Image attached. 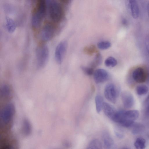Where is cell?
Returning a JSON list of instances; mask_svg holds the SVG:
<instances>
[{"label":"cell","instance_id":"2","mask_svg":"<svg viewBox=\"0 0 149 149\" xmlns=\"http://www.w3.org/2000/svg\"><path fill=\"white\" fill-rule=\"evenodd\" d=\"M35 51L37 66L38 68H41L45 65L48 61V47L45 44H41L37 47Z\"/></svg>","mask_w":149,"mask_h":149},{"label":"cell","instance_id":"21","mask_svg":"<svg viewBox=\"0 0 149 149\" xmlns=\"http://www.w3.org/2000/svg\"><path fill=\"white\" fill-rule=\"evenodd\" d=\"M102 61V57L101 54L99 53H97L91 63L90 66L94 69L100 65Z\"/></svg>","mask_w":149,"mask_h":149},{"label":"cell","instance_id":"3","mask_svg":"<svg viewBox=\"0 0 149 149\" xmlns=\"http://www.w3.org/2000/svg\"><path fill=\"white\" fill-rule=\"evenodd\" d=\"M49 12L52 20L56 22H60L62 19L63 11L61 4L56 1H50L49 4Z\"/></svg>","mask_w":149,"mask_h":149},{"label":"cell","instance_id":"30","mask_svg":"<svg viewBox=\"0 0 149 149\" xmlns=\"http://www.w3.org/2000/svg\"><path fill=\"white\" fill-rule=\"evenodd\" d=\"M122 22L123 25H127L128 24L127 21L125 18H123L122 19Z\"/></svg>","mask_w":149,"mask_h":149},{"label":"cell","instance_id":"17","mask_svg":"<svg viewBox=\"0 0 149 149\" xmlns=\"http://www.w3.org/2000/svg\"><path fill=\"white\" fill-rule=\"evenodd\" d=\"M6 26L7 31L10 33H13L16 28V24L12 18L8 17H6Z\"/></svg>","mask_w":149,"mask_h":149},{"label":"cell","instance_id":"11","mask_svg":"<svg viewBox=\"0 0 149 149\" xmlns=\"http://www.w3.org/2000/svg\"><path fill=\"white\" fill-rule=\"evenodd\" d=\"M132 76L134 81L139 83L145 82L147 78L145 70L140 67L136 68L134 70Z\"/></svg>","mask_w":149,"mask_h":149},{"label":"cell","instance_id":"13","mask_svg":"<svg viewBox=\"0 0 149 149\" xmlns=\"http://www.w3.org/2000/svg\"><path fill=\"white\" fill-rule=\"evenodd\" d=\"M102 109L105 115L111 120L117 111L112 105L105 102H104Z\"/></svg>","mask_w":149,"mask_h":149},{"label":"cell","instance_id":"16","mask_svg":"<svg viewBox=\"0 0 149 149\" xmlns=\"http://www.w3.org/2000/svg\"><path fill=\"white\" fill-rule=\"evenodd\" d=\"M11 88L9 86L6 84H2L0 88V96L3 98H6L10 95Z\"/></svg>","mask_w":149,"mask_h":149},{"label":"cell","instance_id":"31","mask_svg":"<svg viewBox=\"0 0 149 149\" xmlns=\"http://www.w3.org/2000/svg\"><path fill=\"white\" fill-rule=\"evenodd\" d=\"M146 115L149 117V104L146 110Z\"/></svg>","mask_w":149,"mask_h":149},{"label":"cell","instance_id":"10","mask_svg":"<svg viewBox=\"0 0 149 149\" xmlns=\"http://www.w3.org/2000/svg\"><path fill=\"white\" fill-rule=\"evenodd\" d=\"M121 99L124 107L125 108H130L134 105V100L132 94L127 91L123 92L121 95Z\"/></svg>","mask_w":149,"mask_h":149},{"label":"cell","instance_id":"27","mask_svg":"<svg viewBox=\"0 0 149 149\" xmlns=\"http://www.w3.org/2000/svg\"><path fill=\"white\" fill-rule=\"evenodd\" d=\"M0 149H15V148L10 143H6L3 145Z\"/></svg>","mask_w":149,"mask_h":149},{"label":"cell","instance_id":"9","mask_svg":"<svg viewBox=\"0 0 149 149\" xmlns=\"http://www.w3.org/2000/svg\"><path fill=\"white\" fill-rule=\"evenodd\" d=\"M93 75L94 81L97 84L104 82L107 80L109 78L108 72L102 69H99L95 70Z\"/></svg>","mask_w":149,"mask_h":149},{"label":"cell","instance_id":"5","mask_svg":"<svg viewBox=\"0 0 149 149\" xmlns=\"http://www.w3.org/2000/svg\"><path fill=\"white\" fill-rule=\"evenodd\" d=\"M15 111V106L12 103H8L2 108L0 112V118L3 124L6 125L10 122Z\"/></svg>","mask_w":149,"mask_h":149},{"label":"cell","instance_id":"24","mask_svg":"<svg viewBox=\"0 0 149 149\" xmlns=\"http://www.w3.org/2000/svg\"><path fill=\"white\" fill-rule=\"evenodd\" d=\"M81 68L84 73L86 75L91 76L93 74L94 69L90 66H82Z\"/></svg>","mask_w":149,"mask_h":149},{"label":"cell","instance_id":"33","mask_svg":"<svg viewBox=\"0 0 149 149\" xmlns=\"http://www.w3.org/2000/svg\"><path fill=\"white\" fill-rule=\"evenodd\" d=\"M149 100V95L148 96L147 98V101H148Z\"/></svg>","mask_w":149,"mask_h":149},{"label":"cell","instance_id":"18","mask_svg":"<svg viewBox=\"0 0 149 149\" xmlns=\"http://www.w3.org/2000/svg\"><path fill=\"white\" fill-rule=\"evenodd\" d=\"M95 101L96 110L98 113H99L102 109L104 102L102 97L100 95H97L95 97Z\"/></svg>","mask_w":149,"mask_h":149},{"label":"cell","instance_id":"32","mask_svg":"<svg viewBox=\"0 0 149 149\" xmlns=\"http://www.w3.org/2000/svg\"><path fill=\"white\" fill-rule=\"evenodd\" d=\"M147 11L148 17L149 18V2H148L147 6Z\"/></svg>","mask_w":149,"mask_h":149},{"label":"cell","instance_id":"4","mask_svg":"<svg viewBox=\"0 0 149 149\" xmlns=\"http://www.w3.org/2000/svg\"><path fill=\"white\" fill-rule=\"evenodd\" d=\"M139 115V112L137 110H121L120 115V124L124 127L130 123L134 122L138 118Z\"/></svg>","mask_w":149,"mask_h":149},{"label":"cell","instance_id":"29","mask_svg":"<svg viewBox=\"0 0 149 149\" xmlns=\"http://www.w3.org/2000/svg\"><path fill=\"white\" fill-rule=\"evenodd\" d=\"M87 52H88L89 53H92L94 50H95V48L93 46H91V47H88V49H86Z\"/></svg>","mask_w":149,"mask_h":149},{"label":"cell","instance_id":"28","mask_svg":"<svg viewBox=\"0 0 149 149\" xmlns=\"http://www.w3.org/2000/svg\"><path fill=\"white\" fill-rule=\"evenodd\" d=\"M145 45L147 52L149 56V35L147 36L146 38Z\"/></svg>","mask_w":149,"mask_h":149},{"label":"cell","instance_id":"15","mask_svg":"<svg viewBox=\"0 0 149 149\" xmlns=\"http://www.w3.org/2000/svg\"><path fill=\"white\" fill-rule=\"evenodd\" d=\"M32 130L31 125L29 121L27 119L23 120L22 124V131L23 134L28 136L30 134Z\"/></svg>","mask_w":149,"mask_h":149},{"label":"cell","instance_id":"26","mask_svg":"<svg viewBox=\"0 0 149 149\" xmlns=\"http://www.w3.org/2000/svg\"><path fill=\"white\" fill-rule=\"evenodd\" d=\"M132 127H134V129L132 130V132L134 134H137L140 132V130L142 128L141 125L139 124H135L134 123Z\"/></svg>","mask_w":149,"mask_h":149},{"label":"cell","instance_id":"8","mask_svg":"<svg viewBox=\"0 0 149 149\" xmlns=\"http://www.w3.org/2000/svg\"><path fill=\"white\" fill-rule=\"evenodd\" d=\"M67 47V43L65 41H62L56 46L54 56L56 62L61 64L65 54Z\"/></svg>","mask_w":149,"mask_h":149},{"label":"cell","instance_id":"19","mask_svg":"<svg viewBox=\"0 0 149 149\" xmlns=\"http://www.w3.org/2000/svg\"><path fill=\"white\" fill-rule=\"evenodd\" d=\"M86 149H102V145L99 140L95 139L91 141Z\"/></svg>","mask_w":149,"mask_h":149},{"label":"cell","instance_id":"22","mask_svg":"<svg viewBox=\"0 0 149 149\" xmlns=\"http://www.w3.org/2000/svg\"><path fill=\"white\" fill-rule=\"evenodd\" d=\"M136 91L138 95H143L148 93V88L145 85H139L137 86Z\"/></svg>","mask_w":149,"mask_h":149},{"label":"cell","instance_id":"1","mask_svg":"<svg viewBox=\"0 0 149 149\" xmlns=\"http://www.w3.org/2000/svg\"><path fill=\"white\" fill-rule=\"evenodd\" d=\"M46 11V2L44 0L39 1L32 16L31 24L33 28L37 29L40 27L45 16Z\"/></svg>","mask_w":149,"mask_h":149},{"label":"cell","instance_id":"34","mask_svg":"<svg viewBox=\"0 0 149 149\" xmlns=\"http://www.w3.org/2000/svg\"><path fill=\"white\" fill-rule=\"evenodd\" d=\"M122 149H129L128 148H123Z\"/></svg>","mask_w":149,"mask_h":149},{"label":"cell","instance_id":"25","mask_svg":"<svg viewBox=\"0 0 149 149\" xmlns=\"http://www.w3.org/2000/svg\"><path fill=\"white\" fill-rule=\"evenodd\" d=\"M98 48L102 50L109 48L111 46V43L109 41H104L99 42L97 45Z\"/></svg>","mask_w":149,"mask_h":149},{"label":"cell","instance_id":"12","mask_svg":"<svg viewBox=\"0 0 149 149\" xmlns=\"http://www.w3.org/2000/svg\"><path fill=\"white\" fill-rule=\"evenodd\" d=\"M102 140L104 146L106 149H111L114 145L113 140L109 133L104 131L102 134Z\"/></svg>","mask_w":149,"mask_h":149},{"label":"cell","instance_id":"14","mask_svg":"<svg viewBox=\"0 0 149 149\" xmlns=\"http://www.w3.org/2000/svg\"><path fill=\"white\" fill-rule=\"evenodd\" d=\"M128 4L132 16L135 19L137 18L139 15V8L136 1L130 0L129 1Z\"/></svg>","mask_w":149,"mask_h":149},{"label":"cell","instance_id":"7","mask_svg":"<svg viewBox=\"0 0 149 149\" xmlns=\"http://www.w3.org/2000/svg\"><path fill=\"white\" fill-rule=\"evenodd\" d=\"M104 94L105 97L110 102L115 103L118 95V91L114 84L109 83L105 87Z\"/></svg>","mask_w":149,"mask_h":149},{"label":"cell","instance_id":"20","mask_svg":"<svg viewBox=\"0 0 149 149\" xmlns=\"http://www.w3.org/2000/svg\"><path fill=\"white\" fill-rule=\"evenodd\" d=\"M146 141L144 139L141 137L137 138L134 143L136 149H144L146 147Z\"/></svg>","mask_w":149,"mask_h":149},{"label":"cell","instance_id":"6","mask_svg":"<svg viewBox=\"0 0 149 149\" xmlns=\"http://www.w3.org/2000/svg\"><path fill=\"white\" fill-rule=\"evenodd\" d=\"M55 31V27L53 24L50 23H46L40 31V36L41 40L44 42L50 40L53 37Z\"/></svg>","mask_w":149,"mask_h":149},{"label":"cell","instance_id":"23","mask_svg":"<svg viewBox=\"0 0 149 149\" xmlns=\"http://www.w3.org/2000/svg\"><path fill=\"white\" fill-rule=\"evenodd\" d=\"M104 63L105 65L107 67H113L116 65L117 62L115 58L109 57L105 60Z\"/></svg>","mask_w":149,"mask_h":149}]
</instances>
